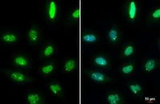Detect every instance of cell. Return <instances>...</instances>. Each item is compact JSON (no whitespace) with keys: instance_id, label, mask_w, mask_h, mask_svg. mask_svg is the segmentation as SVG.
Here are the masks:
<instances>
[{"instance_id":"9a60e30c","label":"cell","mask_w":160,"mask_h":104,"mask_svg":"<svg viewBox=\"0 0 160 104\" xmlns=\"http://www.w3.org/2000/svg\"><path fill=\"white\" fill-rule=\"evenodd\" d=\"M79 67V60L74 57H68L62 63V72L64 74H71L75 72Z\"/></svg>"},{"instance_id":"7c38bea8","label":"cell","mask_w":160,"mask_h":104,"mask_svg":"<svg viewBox=\"0 0 160 104\" xmlns=\"http://www.w3.org/2000/svg\"><path fill=\"white\" fill-rule=\"evenodd\" d=\"M24 100L27 104H44L45 97L42 92L38 90H29L24 95Z\"/></svg>"},{"instance_id":"ac0fdd59","label":"cell","mask_w":160,"mask_h":104,"mask_svg":"<svg viewBox=\"0 0 160 104\" xmlns=\"http://www.w3.org/2000/svg\"><path fill=\"white\" fill-rule=\"evenodd\" d=\"M159 65V60L156 58H145L142 63V70L147 73H151L156 70Z\"/></svg>"},{"instance_id":"8fae6325","label":"cell","mask_w":160,"mask_h":104,"mask_svg":"<svg viewBox=\"0 0 160 104\" xmlns=\"http://www.w3.org/2000/svg\"><path fill=\"white\" fill-rule=\"evenodd\" d=\"M57 45L53 42H48L44 44L40 50L39 58L41 59H50L57 55Z\"/></svg>"},{"instance_id":"44dd1931","label":"cell","mask_w":160,"mask_h":104,"mask_svg":"<svg viewBox=\"0 0 160 104\" xmlns=\"http://www.w3.org/2000/svg\"><path fill=\"white\" fill-rule=\"evenodd\" d=\"M135 63L129 61L122 63L118 67V71L122 76L128 77L132 76L135 73Z\"/></svg>"},{"instance_id":"8992f818","label":"cell","mask_w":160,"mask_h":104,"mask_svg":"<svg viewBox=\"0 0 160 104\" xmlns=\"http://www.w3.org/2000/svg\"><path fill=\"white\" fill-rule=\"evenodd\" d=\"M90 63L93 67L104 71L110 70L113 65L110 58L104 54H96L92 56Z\"/></svg>"},{"instance_id":"5bb4252c","label":"cell","mask_w":160,"mask_h":104,"mask_svg":"<svg viewBox=\"0 0 160 104\" xmlns=\"http://www.w3.org/2000/svg\"><path fill=\"white\" fill-rule=\"evenodd\" d=\"M58 70V64L55 61H49L44 63L39 67L38 72L43 77H49L54 75Z\"/></svg>"},{"instance_id":"5b68a950","label":"cell","mask_w":160,"mask_h":104,"mask_svg":"<svg viewBox=\"0 0 160 104\" xmlns=\"http://www.w3.org/2000/svg\"><path fill=\"white\" fill-rule=\"evenodd\" d=\"M60 14V6L57 0H47L44 3V17L50 24L56 23Z\"/></svg>"},{"instance_id":"277c9868","label":"cell","mask_w":160,"mask_h":104,"mask_svg":"<svg viewBox=\"0 0 160 104\" xmlns=\"http://www.w3.org/2000/svg\"><path fill=\"white\" fill-rule=\"evenodd\" d=\"M10 63L13 68L23 71L29 70L32 68V60L31 58L22 53H12Z\"/></svg>"},{"instance_id":"3957f363","label":"cell","mask_w":160,"mask_h":104,"mask_svg":"<svg viewBox=\"0 0 160 104\" xmlns=\"http://www.w3.org/2000/svg\"><path fill=\"white\" fill-rule=\"evenodd\" d=\"M84 73L88 80L98 84H106L112 81V77L106 73V71L94 67L84 70Z\"/></svg>"},{"instance_id":"9c48e42d","label":"cell","mask_w":160,"mask_h":104,"mask_svg":"<svg viewBox=\"0 0 160 104\" xmlns=\"http://www.w3.org/2000/svg\"><path fill=\"white\" fill-rule=\"evenodd\" d=\"M101 37L99 33L90 29L83 30L80 35V40L82 44L86 45H93L100 42Z\"/></svg>"},{"instance_id":"e0dca14e","label":"cell","mask_w":160,"mask_h":104,"mask_svg":"<svg viewBox=\"0 0 160 104\" xmlns=\"http://www.w3.org/2000/svg\"><path fill=\"white\" fill-rule=\"evenodd\" d=\"M136 50L134 42H126L121 50L120 58L124 60H129L135 55Z\"/></svg>"},{"instance_id":"7402d4cb","label":"cell","mask_w":160,"mask_h":104,"mask_svg":"<svg viewBox=\"0 0 160 104\" xmlns=\"http://www.w3.org/2000/svg\"><path fill=\"white\" fill-rule=\"evenodd\" d=\"M147 19L149 23H156L160 20V7L159 5L151 8L147 14Z\"/></svg>"},{"instance_id":"603a6c76","label":"cell","mask_w":160,"mask_h":104,"mask_svg":"<svg viewBox=\"0 0 160 104\" xmlns=\"http://www.w3.org/2000/svg\"><path fill=\"white\" fill-rule=\"evenodd\" d=\"M159 47H160V38L159 37L157 40V47L159 50Z\"/></svg>"},{"instance_id":"2e32d148","label":"cell","mask_w":160,"mask_h":104,"mask_svg":"<svg viewBox=\"0 0 160 104\" xmlns=\"http://www.w3.org/2000/svg\"><path fill=\"white\" fill-rule=\"evenodd\" d=\"M80 16H81V10L79 3L75 4L72 9L69 12L65 21V24L67 26H71L79 24L80 21Z\"/></svg>"},{"instance_id":"52a82bcc","label":"cell","mask_w":160,"mask_h":104,"mask_svg":"<svg viewBox=\"0 0 160 104\" xmlns=\"http://www.w3.org/2000/svg\"><path fill=\"white\" fill-rule=\"evenodd\" d=\"M42 38V31L36 24H32L26 33V41L30 45H37Z\"/></svg>"},{"instance_id":"30bf717a","label":"cell","mask_w":160,"mask_h":104,"mask_svg":"<svg viewBox=\"0 0 160 104\" xmlns=\"http://www.w3.org/2000/svg\"><path fill=\"white\" fill-rule=\"evenodd\" d=\"M21 36L18 32L12 30H6L0 35V42L5 45H14L19 43Z\"/></svg>"},{"instance_id":"d6986e66","label":"cell","mask_w":160,"mask_h":104,"mask_svg":"<svg viewBox=\"0 0 160 104\" xmlns=\"http://www.w3.org/2000/svg\"><path fill=\"white\" fill-rule=\"evenodd\" d=\"M104 100L108 104H124L126 103L124 96L117 91H110L106 93Z\"/></svg>"},{"instance_id":"4fadbf2b","label":"cell","mask_w":160,"mask_h":104,"mask_svg":"<svg viewBox=\"0 0 160 104\" xmlns=\"http://www.w3.org/2000/svg\"><path fill=\"white\" fill-rule=\"evenodd\" d=\"M46 87L51 95L56 98H63L64 97V88L61 82L57 80H52L47 83Z\"/></svg>"},{"instance_id":"ba28073f","label":"cell","mask_w":160,"mask_h":104,"mask_svg":"<svg viewBox=\"0 0 160 104\" xmlns=\"http://www.w3.org/2000/svg\"><path fill=\"white\" fill-rule=\"evenodd\" d=\"M122 36V31L117 24H112L106 31V39L112 45L117 46L119 45L121 42Z\"/></svg>"},{"instance_id":"6da1fadb","label":"cell","mask_w":160,"mask_h":104,"mask_svg":"<svg viewBox=\"0 0 160 104\" xmlns=\"http://www.w3.org/2000/svg\"><path fill=\"white\" fill-rule=\"evenodd\" d=\"M122 12L124 19L129 23L138 21L141 14V6L137 0H127L122 5Z\"/></svg>"},{"instance_id":"ffe728a7","label":"cell","mask_w":160,"mask_h":104,"mask_svg":"<svg viewBox=\"0 0 160 104\" xmlns=\"http://www.w3.org/2000/svg\"><path fill=\"white\" fill-rule=\"evenodd\" d=\"M126 86L131 95L134 97L141 98L143 96L144 88L143 85L140 82L132 80L129 81Z\"/></svg>"},{"instance_id":"7a4b0ae2","label":"cell","mask_w":160,"mask_h":104,"mask_svg":"<svg viewBox=\"0 0 160 104\" xmlns=\"http://www.w3.org/2000/svg\"><path fill=\"white\" fill-rule=\"evenodd\" d=\"M2 72L11 82L16 84H28L34 81L33 77L26 73L23 70L17 69H5L2 70Z\"/></svg>"}]
</instances>
